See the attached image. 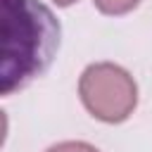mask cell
<instances>
[{
    "mask_svg": "<svg viewBox=\"0 0 152 152\" xmlns=\"http://www.w3.org/2000/svg\"><path fill=\"white\" fill-rule=\"evenodd\" d=\"M140 0H95V7L102 12V14H126L131 12L133 7H138Z\"/></svg>",
    "mask_w": 152,
    "mask_h": 152,
    "instance_id": "3957f363",
    "label": "cell"
},
{
    "mask_svg": "<svg viewBox=\"0 0 152 152\" xmlns=\"http://www.w3.org/2000/svg\"><path fill=\"white\" fill-rule=\"evenodd\" d=\"M78 93L86 109L95 119L107 124H119L128 119L138 102V86L133 76L112 62L86 66L78 81Z\"/></svg>",
    "mask_w": 152,
    "mask_h": 152,
    "instance_id": "7a4b0ae2",
    "label": "cell"
},
{
    "mask_svg": "<svg viewBox=\"0 0 152 152\" xmlns=\"http://www.w3.org/2000/svg\"><path fill=\"white\" fill-rule=\"evenodd\" d=\"M52 2H57L59 7H66V5H71V2H76V0H52Z\"/></svg>",
    "mask_w": 152,
    "mask_h": 152,
    "instance_id": "5b68a950",
    "label": "cell"
},
{
    "mask_svg": "<svg viewBox=\"0 0 152 152\" xmlns=\"http://www.w3.org/2000/svg\"><path fill=\"white\" fill-rule=\"evenodd\" d=\"M59 45V24L38 0H2V95L36 78Z\"/></svg>",
    "mask_w": 152,
    "mask_h": 152,
    "instance_id": "6da1fadb",
    "label": "cell"
},
{
    "mask_svg": "<svg viewBox=\"0 0 152 152\" xmlns=\"http://www.w3.org/2000/svg\"><path fill=\"white\" fill-rule=\"evenodd\" d=\"M45 152H100L97 147L88 145V142H81V140H69V142H59V145H52L50 150Z\"/></svg>",
    "mask_w": 152,
    "mask_h": 152,
    "instance_id": "277c9868",
    "label": "cell"
}]
</instances>
